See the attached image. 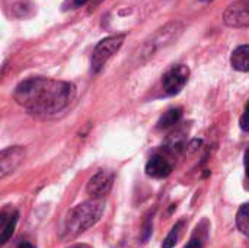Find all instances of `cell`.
<instances>
[{
  "label": "cell",
  "instance_id": "cell-1",
  "mask_svg": "<svg viewBox=\"0 0 249 248\" xmlns=\"http://www.w3.org/2000/svg\"><path fill=\"white\" fill-rule=\"evenodd\" d=\"M74 94L76 88L70 82L38 76L22 80L15 88L13 98L29 113L51 115L67 108Z\"/></svg>",
  "mask_w": 249,
  "mask_h": 248
},
{
  "label": "cell",
  "instance_id": "cell-2",
  "mask_svg": "<svg viewBox=\"0 0 249 248\" xmlns=\"http://www.w3.org/2000/svg\"><path fill=\"white\" fill-rule=\"evenodd\" d=\"M105 210V203L99 199H92L83 202L73 209H70L64 218L61 228V240L71 241L86 232L89 228L96 225L102 218Z\"/></svg>",
  "mask_w": 249,
  "mask_h": 248
},
{
  "label": "cell",
  "instance_id": "cell-3",
  "mask_svg": "<svg viewBox=\"0 0 249 248\" xmlns=\"http://www.w3.org/2000/svg\"><path fill=\"white\" fill-rule=\"evenodd\" d=\"M184 26L182 23L179 22H171L168 25H165L163 28H160L153 37L150 41H147L143 48H142V54L140 57L143 58H147L150 56H153L158 50H160L162 47H166L169 44H172L174 41H177V38L181 35Z\"/></svg>",
  "mask_w": 249,
  "mask_h": 248
},
{
  "label": "cell",
  "instance_id": "cell-4",
  "mask_svg": "<svg viewBox=\"0 0 249 248\" xmlns=\"http://www.w3.org/2000/svg\"><path fill=\"white\" fill-rule=\"evenodd\" d=\"M124 39H125V34H118V35L107 37L96 44L92 53V58H90V66H92L93 73L101 72L105 63L121 48Z\"/></svg>",
  "mask_w": 249,
  "mask_h": 248
},
{
  "label": "cell",
  "instance_id": "cell-5",
  "mask_svg": "<svg viewBox=\"0 0 249 248\" xmlns=\"http://www.w3.org/2000/svg\"><path fill=\"white\" fill-rule=\"evenodd\" d=\"M190 77V69L185 64H178L171 67L162 77V86L166 95L179 94L187 85Z\"/></svg>",
  "mask_w": 249,
  "mask_h": 248
},
{
  "label": "cell",
  "instance_id": "cell-6",
  "mask_svg": "<svg viewBox=\"0 0 249 248\" xmlns=\"http://www.w3.org/2000/svg\"><path fill=\"white\" fill-rule=\"evenodd\" d=\"M223 22L231 28L249 26V0H238L229 4L223 13Z\"/></svg>",
  "mask_w": 249,
  "mask_h": 248
},
{
  "label": "cell",
  "instance_id": "cell-7",
  "mask_svg": "<svg viewBox=\"0 0 249 248\" xmlns=\"http://www.w3.org/2000/svg\"><path fill=\"white\" fill-rule=\"evenodd\" d=\"M114 184V175L112 172L107 171V170H101L98 171L95 175L90 177V180L88 181L86 186V191L92 199H102L104 196H107Z\"/></svg>",
  "mask_w": 249,
  "mask_h": 248
},
{
  "label": "cell",
  "instance_id": "cell-8",
  "mask_svg": "<svg viewBox=\"0 0 249 248\" xmlns=\"http://www.w3.org/2000/svg\"><path fill=\"white\" fill-rule=\"evenodd\" d=\"M25 159V149L22 146L6 148L0 153V178H6L12 174Z\"/></svg>",
  "mask_w": 249,
  "mask_h": 248
},
{
  "label": "cell",
  "instance_id": "cell-9",
  "mask_svg": "<svg viewBox=\"0 0 249 248\" xmlns=\"http://www.w3.org/2000/svg\"><path fill=\"white\" fill-rule=\"evenodd\" d=\"M171 172L172 165L163 155H153L146 164V174L152 178H166Z\"/></svg>",
  "mask_w": 249,
  "mask_h": 248
},
{
  "label": "cell",
  "instance_id": "cell-10",
  "mask_svg": "<svg viewBox=\"0 0 249 248\" xmlns=\"http://www.w3.org/2000/svg\"><path fill=\"white\" fill-rule=\"evenodd\" d=\"M18 219H19V212L16 210L9 215H6V212L1 213L0 216V244L1 246H4L9 241V238L13 235Z\"/></svg>",
  "mask_w": 249,
  "mask_h": 248
},
{
  "label": "cell",
  "instance_id": "cell-11",
  "mask_svg": "<svg viewBox=\"0 0 249 248\" xmlns=\"http://www.w3.org/2000/svg\"><path fill=\"white\" fill-rule=\"evenodd\" d=\"M231 64L238 72H249V44L239 45L232 51Z\"/></svg>",
  "mask_w": 249,
  "mask_h": 248
},
{
  "label": "cell",
  "instance_id": "cell-12",
  "mask_svg": "<svg viewBox=\"0 0 249 248\" xmlns=\"http://www.w3.org/2000/svg\"><path fill=\"white\" fill-rule=\"evenodd\" d=\"M181 117H182V108H179V107L171 108L160 115V118L158 121V129H160V130L169 129V127L175 126L181 120Z\"/></svg>",
  "mask_w": 249,
  "mask_h": 248
},
{
  "label": "cell",
  "instance_id": "cell-13",
  "mask_svg": "<svg viewBox=\"0 0 249 248\" xmlns=\"http://www.w3.org/2000/svg\"><path fill=\"white\" fill-rule=\"evenodd\" d=\"M236 227L245 237H249V202L244 203L236 213Z\"/></svg>",
  "mask_w": 249,
  "mask_h": 248
},
{
  "label": "cell",
  "instance_id": "cell-14",
  "mask_svg": "<svg viewBox=\"0 0 249 248\" xmlns=\"http://www.w3.org/2000/svg\"><path fill=\"white\" fill-rule=\"evenodd\" d=\"M182 228H184V221L177 222V224L172 227L171 232H169V234L166 235V238L163 240L162 248L175 247V246H177V243H178V240H179V237H181V234H182Z\"/></svg>",
  "mask_w": 249,
  "mask_h": 248
},
{
  "label": "cell",
  "instance_id": "cell-15",
  "mask_svg": "<svg viewBox=\"0 0 249 248\" xmlns=\"http://www.w3.org/2000/svg\"><path fill=\"white\" fill-rule=\"evenodd\" d=\"M204 240H206V235L204 237L201 235V227H197V231L194 232L190 243L184 248H203L204 247Z\"/></svg>",
  "mask_w": 249,
  "mask_h": 248
},
{
  "label": "cell",
  "instance_id": "cell-16",
  "mask_svg": "<svg viewBox=\"0 0 249 248\" xmlns=\"http://www.w3.org/2000/svg\"><path fill=\"white\" fill-rule=\"evenodd\" d=\"M152 221H153V218L146 216V222H144L143 234H142V240H143V243H146V241L149 240V237L152 235Z\"/></svg>",
  "mask_w": 249,
  "mask_h": 248
},
{
  "label": "cell",
  "instance_id": "cell-17",
  "mask_svg": "<svg viewBox=\"0 0 249 248\" xmlns=\"http://www.w3.org/2000/svg\"><path fill=\"white\" fill-rule=\"evenodd\" d=\"M239 126H241V129H242L244 132H249V101H248V104L245 105L244 114L241 115Z\"/></svg>",
  "mask_w": 249,
  "mask_h": 248
},
{
  "label": "cell",
  "instance_id": "cell-18",
  "mask_svg": "<svg viewBox=\"0 0 249 248\" xmlns=\"http://www.w3.org/2000/svg\"><path fill=\"white\" fill-rule=\"evenodd\" d=\"M244 165H245V172H247V177L249 180V146L245 151V155H244Z\"/></svg>",
  "mask_w": 249,
  "mask_h": 248
},
{
  "label": "cell",
  "instance_id": "cell-19",
  "mask_svg": "<svg viewBox=\"0 0 249 248\" xmlns=\"http://www.w3.org/2000/svg\"><path fill=\"white\" fill-rule=\"evenodd\" d=\"M89 0H73V4L76 6V7H79V6H83V4H86Z\"/></svg>",
  "mask_w": 249,
  "mask_h": 248
},
{
  "label": "cell",
  "instance_id": "cell-20",
  "mask_svg": "<svg viewBox=\"0 0 249 248\" xmlns=\"http://www.w3.org/2000/svg\"><path fill=\"white\" fill-rule=\"evenodd\" d=\"M18 248H35L32 244H29V243H20Z\"/></svg>",
  "mask_w": 249,
  "mask_h": 248
},
{
  "label": "cell",
  "instance_id": "cell-21",
  "mask_svg": "<svg viewBox=\"0 0 249 248\" xmlns=\"http://www.w3.org/2000/svg\"><path fill=\"white\" fill-rule=\"evenodd\" d=\"M203 1H207V0H203Z\"/></svg>",
  "mask_w": 249,
  "mask_h": 248
}]
</instances>
